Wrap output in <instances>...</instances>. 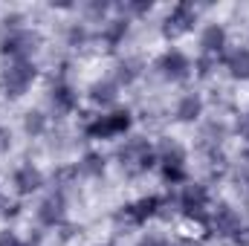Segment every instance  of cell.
<instances>
[{"label": "cell", "instance_id": "obj_1", "mask_svg": "<svg viewBox=\"0 0 249 246\" xmlns=\"http://www.w3.org/2000/svg\"><path fill=\"white\" fill-rule=\"evenodd\" d=\"M116 159H119V168L124 171V177H139L154 168L157 151L145 136H133L116 151Z\"/></svg>", "mask_w": 249, "mask_h": 246}, {"label": "cell", "instance_id": "obj_2", "mask_svg": "<svg viewBox=\"0 0 249 246\" xmlns=\"http://www.w3.org/2000/svg\"><path fill=\"white\" fill-rule=\"evenodd\" d=\"M154 151H157V162L162 165V180L171 185L186 183V148L177 139L165 136V139H160V145Z\"/></svg>", "mask_w": 249, "mask_h": 246}, {"label": "cell", "instance_id": "obj_3", "mask_svg": "<svg viewBox=\"0 0 249 246\" xmlns=\"http://www.w3.org/2000/svg\"><path fill=\"white\" fill-rule=\"evenodd\" d=\"M35 78H38V67L32 61H9V67L0 72V90L6 99H20Z\"/></svg>", "mask_w": 249, "mask_h": 246}, {"label": "cell", "instance_id": "obj_4", "mask_svg": "<svg viewBox=\"0 0 249 246\" xmlns=\"http://www.w3.org/2000/svg\"><path fill=\"white\" fill-rule=\"evenodd\" d=\"M41 50V35L35 29H15V32H6L3 41H0V53L9 55L12 61H32V55Z\"/></svg>", "mask_w": 249, "mask_h": 246}, {"label": "cell", "instance_id": "obj_5", "mask_svg": "<svg viewBox=\"0 0 249 246\" xmlns=\"http://www.w3.org/2000/svg\"><path fill=\"white\" fill-rule=\"evenodd\" d=\"M177 206L180 211L197 220V223H209V188L200 183H188L180 188V197H177Z\"/></svg>", "mask_w": 249, "mask_h": 246}, {"label": "cell", "instance_id": "obj_6", "mask_svg": "<svg viewBox=\"0 0 249 246\" xmlns=\"http://www.w3.org/2000/svg\"><path fill=\"white\" fill-rule=\"evenodd\" d=\"M162 209H165V200L157 197V194H151V197H142V200H136V203L122 206V211L116 214V220H124V223H130V226H142V223H148L151 217H160Z\"/></svg>", "mask_w": 249, "mask_h": 246}, {"label": "cell", "instance_id": "obj_7", "mask_svg": "<svg viewBox=\"0 0 249 246\" xmlns=\"http://www.w3.org/2000/svg\"><path fill=\"white\" fill-rule=\"evenodd\" d=\"M130 127V110H113V113H105V116H96L93 122L84 127V133L90 139H110V136H119Z\"/></svg>", "mask_w": 249, "mask_h": 246}, {"label": "cell", "instance_id": "obj_8", "mask_svg": "<svg viewBox=\"0 0 249 246\" xmlns=\"http://www.w3.org/2000/svg\"><path fill=\"white\" fill-rule=\"evenodd\" d=\"M194 23H197V9L191 3H177L168 12V18L162 20V35L168 41H177V38H183L194 29Z\"/></svg>", "mask_w": 249, "mask_h": 246}, {"label": "cell", "instance_id": "obj_9", "mask_svg": "<svg viewBox=\"0 0 249 246\" xmlns=\"http://www.w3.org/2000/svg\"><path fill=\"white\" fill-rule=\"evenodd\" d=\"M157 70H160V75L165 81H186L188 75H191V61H188L186 53L168 50V53H162L157 58Z\"/></svg>", "mask_w": 249, "mask_h": 246}, {"label": "cell", "instance_id": "obj_10", "mask_svg": "<svg viewBox=\"0 0 249 246\" xmlns=\"http://www.w3.org/2000/svg\"><path fill=\"white\" fill-rule=\"evenodd\" d=\"M209 223H212V232H217L220 238H229V241H232V235L244 226V217H241V211L232 209L229 203H220V206L209 214Z\"/></svg>", "mask_w": 249, "mask_h": 246}, {"label": "cell", "instance_id": "obj_11", "mask_svg": "<svg viewBox=\"0 0 249 246\" xmlns=\"http://www.w3.org/2000/svg\"><path fill=\"white\" fill-rule=\"evenodd\" d=\"M64 217H67V200H64L61 191H53L50 197L41 200V206H38V223L41 226L55 229L64 223Z\"/></svg>", "mask_w": 249, "mask_h": 246}, {"label": "cell", "instance_id": "obj_12", "mask_svg": "<svg viewBox=\"0 0 249 246\" xmlns=\"http://www.w3.org/2000/svg\"><path fill=\"white\" fill-rule=\"evenodd\" d=\"M200 55H212V58L223 61V55H226V29L220 23H209L200 32Z\"/></svg>", "mask_w": 249, "mask_h": 246}, {"label": "cell", "instance_id": "obj_13", "mask_svg": "<svg viewBox=\"0 0 249 246\" xmlns=\"http://www.w3.org/2000/svg\"><path fill=\"white\" fill-rule=\"evenodd\" d=\"M12 185H15V191L18 194H35L41 185H44V174H41V168H35L32 162H26V165H18L15 168V174H12Z\"/></svg>", "mask_w": 249, "mask_h": 246}, {"label": "cell", "instance_id": "obj_14", "mask_svg": "<svg viewBox=\"0 0 249 246\" xmlns=\"http://www.w3.org/2000/svg\"><path fill=\"white\" fill-rule=\"evenodd\" d=\"M50 105H53V110L55 113H72L75 107H78V93L67 84V81H55L53 87H50Z\"/></svg>", "mask_w": 249, "mask_h": 246}, {"label": "cell", "instance_id": "obj_15", "mask_svg": "<svg viewBox=\"0 0 249 246\" xmlns=\"http://www.w3.org/2000/svg\"><path fill=\"white\" fill-rule=\"evenodd\" d=\"M223 64H226V70H229V75L235 81H249V50L247 47H238V50L226 53Z\"/></svg>", "mask_w": 249, "mask_h": 246}, {"label": "cell", "instance_id": "obj_16", "mask_svg": "<svg viewBox=\"0 0 249 246\" xmlns=\"http://www.w3.org/2000/svg\"><path fill=\"white\" fill-rule=\"evenodd\" d=\"M90 102L99 105V107H110L116 99H119V84L116 81H93L90 90H87Z\"/></svg>", "mask_w": 249, "mask_h": 246}, {"label": "cell", "instance_id": "obj_17", "mask_svg": "<svg viewBox=\"0 0 249 246\" xmlns=\"http://www.w3.org/2000/svg\"><path fill=\"white\" fill-rule=\"evenodd\" d=\"M174 116H177L180 122H197V119L203 116V99H200L197 93H186V96L177 102Z\"/></svg>", "mask_w": 249, "mask_h": 246}, {"label": "cell", "instance_id": "obj_18", "mask_svg": "<svg viewBox=\"0 0 249 246\" xmlns=\"http://www.w3.org/2000/svg\"><path fill=\"white\" fill-rule=\"evenodd\" d=\"M127 18H113V20H107L105 26H102V41H105V47L107 50H116L119 44L124 41V35H127Z\"/></svg>", "mask_w": 249, "mask_h": 246}, {"label": "cell", "instance_id": "obj_19", "mask_svg": "<svg viewBox=\"0 0 249 246\" xmlns=\"http://www.w3.org/2000/svg\"><path fill=\"white\" fill-rule=\"evenodd\" d=\"M142 75V61L139 58H124L116 64V84H133Z\"/></svg>", "mask_w": 249, "mask_h": 246}, {"label": "cell", "instance_id": "obj_20", "mask_svg": "<svg viewBox=\"0 0 249 246\" xmlns=\"http://www.w3.org/2000/svg\"><path fill=\"white\" fill-rule=\"evenodd\" d=\"M75 174H84V177H102V174H105V157H102V154H84L81 162L75 165Z\"/></svg>", "mask_w": 249, "mask_h": 246}, {"label": "cell", "instance_id": "obj_21", "mask_svg": "<svg viewBox=\"0 0 249 246\" xmlns=\"http://www.w3.org/2000/svg\"><path fill=\"white\" fill-rule=\"evenodd\" d=\"M23 130L35 139V136H44V130H47V116L41 113V110H29V113H23Z\"/></svg>", "mask_w": 249, "mask_h": 246}, {"label": "cell", "instance_id": "obj_22", "mask_svg": "<svg viewBox=\"0 0 249 246\" xmlns=\"http://www.w3.org/2000/svg\"><path fill=\"white\" fill-rule=\"evenodd\" d=\"M217 64H220V58L200 55V58L194 61V70H197V75H200V78H209V75H212V70H217Z\"/></svg>", "mask_w": 249, "mask_h": 246}, {"label": "cell", "instance_id": "obj_23", "mask_svg": "<svg viewBox=\"0 0 249 246\" xmlns=\"http://www.w3.org/2000/svg\"><path fill=\"white\" fill-rule=\"evenodd\" d=\"M67 41H70V47H84V44H87V29H84V23H72V26L67 29Z\"/></svg>", "mask_w": 249, "mask_h": 246}, {"label": "cell", "instance_id": "obj_24", "mask_svg": "<svg viewBox=\"0 0 249 246\" xmlns=\"http://www.w3.org/2000/svg\"><path fill=\"white\" fill-rule=\"evenodd\" d=\"M235 188L241 191V197H247L249 200V165L235 168Z\"/></svg>", "mask_w": 249, "mask_h": 246}, {"label": "cell", "instance_id": "obj_25", "mask_svg": "<svg viewBox=\"0 0 249 246\" xmlns=\"http://www.w3.org/2000/svg\"><path fill=\"white\" fill-rule=\"evenodd\" d=\"M151 9H154L151 0H130V3L122 6V12H130V15H145V12H151Z\"/></svg>", "mask_w": 249, "mask_h": 246}, {"label": "cell", "instance_id": "obj_26", "mask_svg": "<svg viewBox=\"0 0 249 246\" xmlns=\"http://www.w3.org/2000/svg\"><path fill=\"white\" fill-rule=\"evenodd\" d=\"M0 246H29V244H23L15 232H9V229H6V232H0Z\"/></svg>", "mask_w": 249, "mask_h": 246}, {"label": "cell", "instance_id": "obj_27", "mask_svg": "<svg viewBox=\"0 0 249 246\" xmlns=\"http://www.w3.org/2000/svg\"><path fill=\"white\" fill-rule=\"evenodd\" d=\"M232 244L235 246H249V223H244V226L232 235Z\"/></svg>", "mask_w": 249, "mask_h": 246}, {"label": "cell", "instance_id": "obj_28", "mask_svg": "<svg viewBox=\"0 0 249 246\" xmlns=\"http://www.w3.org/2000/svg\"><path fill=\"white\" fill-rule=\"evenodd\" d=\"M9 148H12V133H9V127L0 124V154H6Z\"/></svg>", "mask_w": 249, "mask_h": 246}, {"label": "cell", "instance_id": "obj_29", "mask_svg": "<svg viewBox=\"0 0 249 246\" xmlns=\"http://www.w3.org/2000/svg\"><path fill=\"white\" fill-rule=\"evenodd\" d=\"M84 9H87L90 15H96V18H102V15H105V12L110 9V6H107V3H87Z\"/></svg>", "mask_w": 249, "mask_h": 246}, {"label": "cell", "instance_id": "obj_30", "mask_svg": "<svg viewBox=\"0 0 249 246\" xmlns=\"http://www.w3.org/2000/svg\"><path fill=\"white\" fill-rule=\"evenodd\" d=\"M238 133H241V139H244V142L249 145V116H247V119H241V122H238Z\"/></svg>", "mask_w": 249, "mask_h": 246}, {"label": "cell", "instance_id": "obj_31", "mask_svg": "<svg viewBox=\"0 0 249 246\" xmlns=\"http://www.w3.org/2000/svg\"><path fill=\"white\" fill-rule=\"evenodd\" d=\"M136 246H171V244L162 241V238H145V241H139Z\"/></svg>", "mask_w": 249, "mask_h": 246}, {"label": "cell", "instance_id": "obj_32", "mask_svg": "<svg viewBox=\"0 0 249 246\" xmlns=\"http://www.w3.org/2000/svg\"><path fill=\"white\" fill-rule=\"evenodd\" d=\"M105 246H107V244H105Z\"/></svg>", "mask_w": 249, "mask_h": 246}]
</instances>
